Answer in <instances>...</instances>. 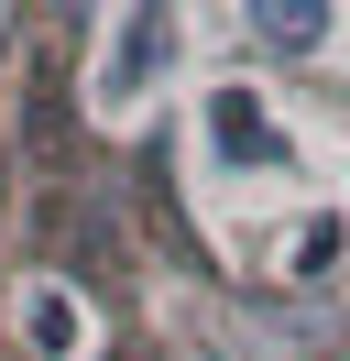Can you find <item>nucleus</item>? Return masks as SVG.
Wrapping results in <instances>:
<instances>
[{
  "instance_id": "nucleus-1",
  "label": "nucleus",
  "mask_w": 350,
  "mask_h": 361,
  "mask_svg": "<svg viewBox=\"0 0 350 361\" xmlns=\"http://www.w3.org/2000/svg\"><path fill=\"white\" fill-rule=\"evenodd\" d=\"M175 66V0H121L109 23V55H99V110L121 121L131 99H153V77Z\"/></svg>"
},
{
  "instance_id": "nucleus-2",
  "label": "nucleus",
  "mask_w": 350,
  "mask_h": 361,
  "mask_svg": "<svg viewBox=\"0 0 350 361\" xmlns=\"http://www.w3.org/2000/svg\"><path fill=\"white\" fill-rule=\"evenodd\" d=\"M208 154L219 164H284V132H274V110H262V88H208Z\"/></svg>"
},
{
  "instance_id": "nucleus-3",
  "label": "nucleus",
  "mask_w": 350,
  "mask_h": 361,
  "mask_svg": "<svg viewBox=\"0 0 350 361\" xmlns=\"http://www.w3.org/2000/svg\"><path fill=\"white\" fill-rule=\"evenodd\" d=\"M252 23L274 55H318L328 44V0H252Z\"/></svg>"
},
{
  "instance_id": "nucleus-4",
  "label": "nucleus",
  "mask_w": 350,
  "mask_h": 361,
  "mask_svg": "<svg viewBox=\"0 0 350 361\" xmlns=\"http://www.w3.org/2000/svg\"><path fill=\"white\" fill-rule=\"evenodd\" d=\"M22 339H33L44 361H66V350L88 339V317L66 307V285H33V295H22Z\"/></svg>"
},
{
  "instance_id": "nucleus-5",
  "label": "nucleus",
  "mask_w": 350,
  "mask_h": 361,
  "mask_svg": "<svg viewBox=\"0 0 350 361\" xmlns=\"http://www.w3.org/2000/svg\"><path fill=\"white\" fill-rule=\"evenodd\" d=\"M328 263H339V219H306L296 241H284V274L306 285V274H328Z\"/></svg>"
},
{
  "instance_id": "nucleus-6",
  "label": "nucleus",
  "mask_w": 350,
  "mask_h": 361,
  "mask_svg": "<svg viewBox=\"0 0 350 361\" xmlns=\"http://www.w3.org/2000/svg\"><path fill=\"white\" fill-rule=\"evenodd\" d=\"M0 44H11V0H0Z\"/></svg>"
}]
</instances>
